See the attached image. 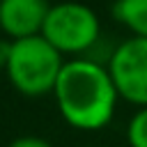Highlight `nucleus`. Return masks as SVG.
Wrapping results in <instances>:
<instances>
[{
	"instance_id": "f257e3e1",
	"label": "nucleus",
	"mask_w": 147,
	"mask_h": 147,
	"mask_svg": "<svg viewBox=\"0 0 147 147\" xmlns=\"http://www.w3.org/2000/svg\"><path fill=\"white\" fill-rule=\"evenodd\" d=\"M53 96L62 119L78 131H99L108 126L119 101L108 67L85 57L64 62Z\"/></svg>"
},
{
	"instance_id": "f03ea898",
	"label": "nucleus",
	"mask_w": 147,
	"mask_h": 147,
	"mask_svg": "<svg viewBox=\"0 0 147 147\" xmlns=\"http://www.w3.org/2000/svg\"><path fill=\"white\" fill-rule=\"evenodd\" d=\"M64 67V55L51 46L41 34L11 41L7 78L25 96L53 94L60 71Z\"/></svg>"
},
{
	"instance_id": "7ed1b4c3",
	"label": "nucleus",
	"mask_w": 147,
	"mask_h": 147,
	"mask_svg": "<svg viewBox=\"0 0 147 147\" xmlns=\"http://www.w3.org/2000/svg\"><path fill=\"white\" fill-rule=\"evenodd\" d=\"M101 34L99 16L92 7L69 0L51 5L41 37L62 55H80L90 51Z\"/></svg>"
},
{
	"instance_id": "20e7f679",
	"label": "nucleus",
	"mask_w": 147,
	"mask_h": 147,
	"mask_svg": "<svg viewBox=\"0 0 147 147\" xmlns=\"http://www.w3.org/2000/svg\"><path fill=\"white\" fill-rule=\"evenodd\" d=\"M108 74L119 99L138 108L147 106V37H129L122 41L108 60Z\"/></svg>"
},
{
	"instance_id": "39448f33",
	"label": "nucleus",
	"mask_w": 147,
	"mask_h": 147,
	"mask_svg": "<svg viewBox=\"0 0 147 147\" xmlns=\"http://www.w3.org/2000/svg\"><path fill=\"white\" fill-rule=\"evenodd\" d=\"M48 9V0H0V30L9 41L41 34Z\"/></svg>"
},
{
	"instance_id": "423d86ee",
	"label": "nucleus",
	"mask_w": 147,
	"mask_h": 147,
	"mask_svg": "<svg viewBox=\"0 0 147 147\" xmlns=\"http://www.w3.org/2000/svg\"><path fill=\"white\" fill-rule=\"evenodd\" d=\"M113 16L131 37H147V0H115Z\"/></svg>"
},
{
	"instance_id": "0eeeda50",
	"label": "nucleus",
	"mask_w": 147,
	"mask_h": 147,
	"mask_svg": "<svg viewBox=\"0 0 147 147\" xmlns=\"http://www.w3.org/2000/svg\"><path fill=\"white\" fill-rule=\"evenodd\" d=\"M126 140L131 147H147V106H140L129 124H126Z\"/></svg>"
},
{
	"instance_id": "6e6552de",
	"label": "nucleus",
	"mask_w": 147,
	"mask_h": 147,
	"mask_svg": "<svg viewBox=\"0 0 147 147\" xmlns=\"http://www.w3.org/2000/svg\"><path fill=\"white\" fill-rule=\"evenodd\" d=\"M9 147H53V145L39 136H18L9 142Z\"/></svg>"
},
{
	"instance_id": "1a4fd4ad",
	"label": "nucleus",
	"mask_w": 147,
	"mask_h": 147,
	"mask_svg": "<svg viewBox=\"0 0 147 147\" xmlns=\"http://www.w3.org/2000/svg\"><path fill=\"white\" fill-rule=\"evenodd\" d=\"M9 51H11V41H9L7 37H0V71H5V69H7Z\"/></svg>"
}]
</instances>
